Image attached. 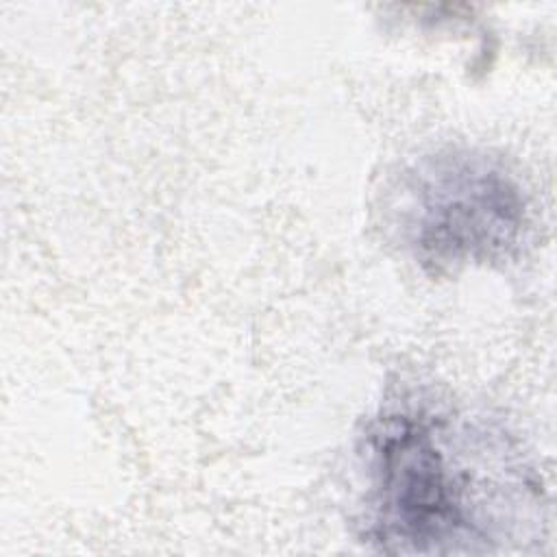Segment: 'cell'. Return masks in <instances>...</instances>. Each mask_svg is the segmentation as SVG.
Returning a JSON list of instances; mask_svg holds the SVG:
<instances>
[{"instance_id": "obj_1", "label": "cell", "mask_w": 557, "mask_h": 557, "mask_svg": "<svg viewBox=\"0 0 557 557\" xmlns=\"http://www.w3.org/2000/svg\"><path fill=\"white\" fill-rule=\"evenodd\" d=\"M366 540L385 553H496L540 522L542 487L494 429L431 405L374 420Z\"/></svg>"}, {"instance_id": "obj_2", "label": "cell", "mask_w": 557, "mask_h": 557, "mask_svg": "<svg viewBox=\"0 0 557 557\" xmlns=\"http://www.w3.org/2000/svg\"><path fill=\"white\" fill-rule=\"evenodd\" d=\"M405 246L429 270L511 259L529 231L518 178L476 150H442L403 178L396 207Z\"/></svg>"}]
</instances>
